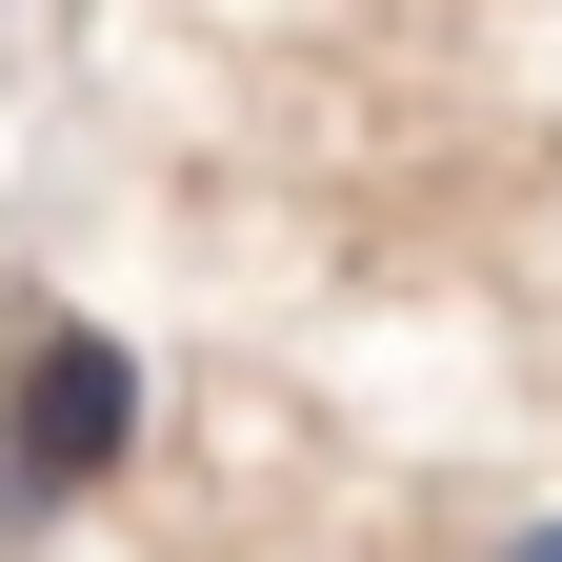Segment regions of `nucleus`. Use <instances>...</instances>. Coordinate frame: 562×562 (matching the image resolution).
<instances>
[{
    "label": "nucleus",
    "instance_id": "nucleus-2",
    "mask_svg": "<svg viewBox=\"0 0 562 562\" xmlns=\"http://www.w3.org/2000/svg\"><path fill=\"white\" fill-rule=\"evenodd\" d=\"M503 562H562V522H503Z\"/></svg>",
    "mask_w": 562,
    "mask_h": 562
},
{
    "label": "nucleus",
    "instance_id": "nucleus-1",
    "mask_svg": "<svg viewBox=\"0 0 562 562\" xmlns=\"http://www.w3.org/2000/svg\"><path fill=\"white\" fill-rule=\"evenodd\" d=\"M140 462V341L81 322V302H21L0 341V522H60Z\"/></svg>",
    "mask_w": 562,
    "mask_h": 562
}]
</instances>
